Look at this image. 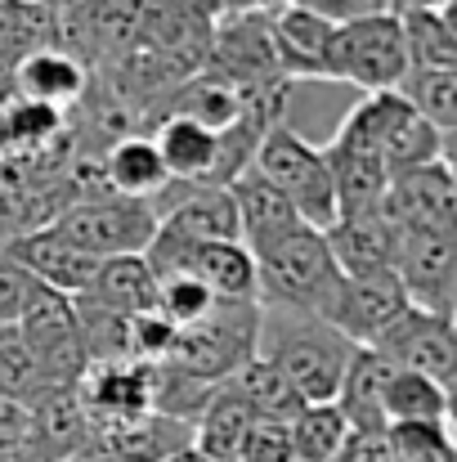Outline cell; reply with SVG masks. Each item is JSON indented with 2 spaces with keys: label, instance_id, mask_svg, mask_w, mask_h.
<instances>
[{
  "label": "cell",
  "instance_id": "6da1fadb",
  "mask_svg": "<svg viewBox=\"0 0 457 462\" xmlns=\"http://www.w3.org/2000/svg\"><path fill=\"white\" fill-rule=\"evenodd\" d=\"M354 341L341 337L323 314L292 306H260L256 355L283 368V377L301 391L305 404H336L341 377L354 359Z\"/></svg>",
  "mask_w": 457,
  "mask_h": 462
},
{
  "label": "cell",
  "instance_id": "7a4b0ae2",
  "mask_svg": "<svg viewBox=\"0 0 457 462\" xmlns=\"http://www.w3.org/2000/svg\"><path fill=\"white\" fill-rule=\"evenodd\" d=\"M256 261V301L260 306H292L323 314L341 288V270L332 261L327 234L314 225H297L260 247H251Z\"/></svg>",
  "mask_w": 457,
  "mask_h": 462
},
{
  "label": "cell",
  "instance_id": "3957f363",
  "mask_svg": "<svg viewBox=\"0 0 457 462\" xmlns=\"http://www.w3.org/2000/svg\"><path fill=\"white\" fill-rule=\"evenodd\" d=\"M332 140H345L363 153H372L390 175L440 162V131L399 95V90H372L363 95Z\"/></svg>",
  "mask_w": 457,
  "mask_h": 462
},
{
  "label": "cell",
  "instance_id": "277c9868",
  "mask_svg": "<svg viewBox=\"0 0 457 462\" xmlns=\"http://www.w3.org/2000/svg\"><path fill=\"white\" fill-rule=\"evenodd\" d=\"M256 323H260V301H215L206 319L175 328L170 355L161 364L220 386L256 355Z\"/></svg>",
  "mask_w": 457,
  "mask_h": 462
},
{
  "label": "cell",
  "instance_id": "5b68a950",
  "mask_svg": "<svg viewBox=\"0 0 457 462\" xmlns=\"http://www.w3.org/2000/svg\"><path fill=\"white\" fill-rule=\"evenodd\" d=\"M251 171L265 175L301 216L305 225L327 229L336 220V184H332V166L318 144H309L301 131H292L288 122L270 126L260 149L251 157Z\"/></svg>",
  "mask_w": 457,
  "mask_h": 462
},
{
  "label": "cell",
  "instance_id": "8992f818",
  "mask_svg": "<svg viewBox=\"0 0 457 462\" xmlns=\"http://www.w3.org/2000/svg\"><path fill=\"white\" fill-rule=\"evenodd\" d=\"M50 225L68 243L90 252L95 261L144 256V247L157 234V207L144 198H122V193H81L68 207H59Z\"/></svg>",
  "mask_w": 457,
  "mask_h": 462
},
{
  "label": "cell",
  "instance_id": "52a82bcc",
  "mask_svg": "<svg viewBox=\"0 0 457 462\" xmlns=\"http://www.w3.org/2000/svg\"><path fill=\"white\" fill-rule=\"evenodd\" d=\"M404 77H408V41H404L399 9L377 18H354L332 32L327 81L372 95V90H399Z\"/></svg>",
  "mask_w": 457,
  "mask_h": 462
},
{
  "label": "cell",
  "instance_id": "ba28073f",
  "mask_svg": "<svg viewBox=\"0 0 457 462\" xmlns=\"http://www.w3.org/2000/svg\"><path fill=\"white\" fill-rule=\"evenodd\" d=\"M18 328H23V337H27V346H32L50 386H77L90 373L95 359H90V346H86L72 297L41 288L32 297V306L18 314Z\"/></svg>",
  "mask_w": 457,
  "mask_h": 462
},
{
  "label": "cell",
  "instance_id": "9c48e42d",
  "mask_svg": "<svg viewBox=\"0 0 457 462\" xmlns=\"http://www.w3.org/2000/svg\"><path fill=\"white\" fill-rule=\"evenodd\" d=\"M395 279L408 301L435 314H453L457 225L449 229H395Z\"/></svg>",
  "mask_w": 457,
  "mask_h": 462
},
{
  "label": "cell",
  "instance_id": "30bf717a",
  "mask_svg": "<svg viewBox=\"0 0 457 462\" xmlns=\"http://www.w3.org/2000/svg\"><path fill=\"white\" fill-rule=\"evenodd\" d=\"M372 350L386 355L395 368H413L435 382H449L457 377V314L408 306L372 341Z\"/></svg>",
  "mask_w": 457,
  "mask_h": 462
},
{
  "label": "cell",
  "instance_id": "8fae6325",
  "mask_svg": "<svg viewBox=\"0 0 457 462\" xmlns=\"http://www.w3.org/2000/svg\"><path fill=\"white\" fill-rule=\"evenodd\" d=\"M0 252L9 261H18L41 288L63 292V297H86L90 283H95V274H99V261L90 252H81L77 243H68L54 225L23 229V234L5 238Z\"/></svg>",
  "mask_w": 457,
  "mask_h": 462
},
{
  "label": "cell",
  "instance_id": "7c38bea8",
  "mask_svg": "<svg viewBox=\"0 0 457 462\" xmlns=\"http://www.w3.org/2000/svg\"><path fill=\"white\" fill-rule=\"evenodd\" d=\"M408 306H413V301H408L404 283L395 279V270H386V274H363V279L341 274V288H336L332 306L323 310V319H327L341 337H350L354 346H372Z\"/></svg>",
  "mask_w": 457,
  "mask_h": 462
},
{
  "label": "cell",
  "instance_id": "4fadbf2b",
  "mask_svg": "<svg viewBox=\"0 0 457 462\" xmlns=\"http://www.w3.org/2000/svg\"><path fill=\"white\" fill-rule=\"evenodd\" d=\"M381 216L395 229H449V225H457V184L449 162L440 157V162L390 175L386 198H381Z\"/></svg>",
  "mask_w": 457,
  "mask_h": 462
},
{
  "label": "cell",
  "instance_id": "5bb4252c",
  "mask_svg": "<svg viewBox=\"0 0 457 462\" xmlns=\"http://www.w3.org/2000/svg\"><path fill=\"white\" fill-rule=\"evenodd\" d=\"M220 18V0H140V45L170 63L202 59Z\"/></svg>",
  "mask_w": 457,
  "mask_h": 462
},
{
  "label": "cell",
  "instance_id": "9a60e30c",
  "mask_svg": "<svg viewBox=\"0 0 457 462\" xmlns=\"http://www.w3.org/2000/svg\"><path fill=\"white\" fill-rule=\"evenodd\" d=\"M27 409H32V449L41 454V462L95 449V418L86 413L77 386H50Z\"/></svg>",
  "mask_w": 457,
  "mask_h": 462
},
{
  "label": "cell",
  "instance_id": "2e32d148",
  "mask_svg": "<svg viewBox=\"0 0 457 462\" xmlns=\"http://www.w3.org/2000/svg\"><path fill=\"white\" fill-rule=\"evenodd\" d=\"M179 189H184L179 198H170L166 207H157V225L161 229L184 234V238H202V243L242 238L238 202H233L229 184H179Z\"/></svg>",
  "mask_w": 457,
  "mask_h": 462
},
{
  "label": "cell",
  "instance_id": "e0dca14e",
  "mask_svg": "<svg viewBox=\"0 0 457 462\" xmlns=\"http://www.w3.org/2000/svg\"><path fill=\"white\" fill-rule=\"evenodd\" d=\"M270 32L279 45V63L288 81H327V45H332V23L318 18L305 5H283L270 14Z\"/></svg>",
  "mask_w": 457,
  "mask_h": 462
},
{
  "label": "cell",
  "instance_id": "ac0fdd59",
  "mask_svg": "<svg viewBox=\"0 0 457 462\" xmlns=\"http://www.w3.org/2000/svg\"><path fill=\"white\" fill-rule=\"evenodd\" d=\"M14 90H18V99L50 104V108L63 113V108L86 99L90 68L77 54H68L63 45H50V50H36V54L14 63Z\"/></svg>",
  "mask_w": 457,
  "mask_h": 462
},
{
  "label": "cell",
  "instance_id": "d6986e66",
  "mask_svg": "<svg viewBox=\"0 0 457 462\" xmlns=\"http://www.w3.org/2000/svg\"><path fill=\"white\" fill-rule=\"evenodd\" d=\"M327 247L341 274L363 279V274H386L395 265V225L381 211L368 216H336L327 229Z\"/></svg>",
  "mask_w": 457,
  "mask_h": 462
},
{
  "label": "cell",
  "instance_id": "ffe728a7",
  "mask_svg": "<svg viewBox=\"0 0 457 462\" xmlns=\"http://www.w3.org/2000/svg\"><path fill=\"white\" fill-rule=\"evenodd\" d=\"M157 153L166 162L170 180L179 184H215V157H220V131L193 122V117H179V113H166L157 122V135H152Z\"/></svg>",
  "mask_w": 457,
  "mask_h": 462
},
{
  "label": "cell",
  "instance_id": "44dd1931",
  "mask_svg": "<svg viewBox=\"0 0 457 462\" xmlns=\"http://www.w3.org/2000/svg\"><path fill=\"white\" fill-rule=\"evenodd\" d=\"M99 171H104V189L108 193L144 198V202L161 198L175 184L161 153H157V144H152V135H122V140H113L104 162H99Z\"/></svg>",
  "mask_w": 457,
  "mask_h": 462
},
{
  "label": "cell",
  "instance_id": "7402d4cb",
  "mask_svg": "<svg viewBox=\"0 0 457 462\" xmlns=\"http://www.w3.org/2000/svg\"><path fill=\"white\" fill-rule=\"evenodd\" d=\"M229 193L238 202V225H242L247 252L260 247V243H270V238H279V234H288V229H297V225H305L301 216H297V207L265 175H256L251 166L229 180Z\"/></svg>",
  "mask_w": 457,
  "mask_h": 462
},
{
  "label": "cell",
  "instance_id": "603a6c76",
  "mask_svg": "<svg viewBox=\"0 0 457 462\" xmlns=\"http://www.w3.org/2000/svg\"><path fill=\"white\" fill-rule=\"evenodd\" d=\"M251 418L256 413L247 409V400L229 382H220L211 391V400L202 404V413L193 418V454L206 462H238V449H242V436H247Z\"/></svg>",
  "mask_w": 457,
  "mask_h": 462
},
{
  "label": "cell",
  "instance_id": "cb8c5ba5",
  "mask_svg": "<svg viewBox=\"0 0 457 462\" xmlns=\"http://www.w3.org/2000/svg\"><path fill=\"white\" fill-rule=\"evenodd\" d=\"M390 359L377 355L372 346H359L345 377H341V391H336V409L345 413L350 431H381L386 427V409H381V395H386V377H390Z\"/></svg>",
  "mask_w": 457,
  "mask_h": 462
},
{
  "label": "cell",
  "instance_id": "d4e9b609",
  "mask_svg": "<svg viewBox=\"0 0 457 462\" xmlns=\"http://www.w3.org/2000/svg\"><path fill=\"white\" fill-rule=\"evenodd\" d=\"M247 95L251 90H242V86H233L229 77H220V72H193V77H184L175 90H170V113H179V117H193V122H202V126H211V131H229L242 113H247Z\"/></svg>",
  "mask_w": 457,
  "mask_h": 462
},
{
  "label": "cell",
  "instance_id": "484cf974",
  "mask_svg": "<svg viewBox=\"0 0 457 462\" xmlns=\"http://www.w3.org/2000/svg\"><path fill=\"white\" fill-rule=\"evenodd\" d=\"M86 297H95L99 306L122 310V314H149L161 301V283L144 256H113V261H99V274Z\"/></svg>",
  "mask_w": 457,
  "mask_h": 462
},
{
  "label": "cell",
  "instance_id": "4316f807",
  "mask_svg": "<svg viewBox=\"0 0 457 462\" xmlns=\"http://www.w3.org/2000/svg\"><path fill=\"white\" fill-rule=\"evenodd\" d=\"M229 386L247 400V409H251L256 418L292 422V418L305 409L301 391L283 377V368H274V364H270V359H260V355H251V359L229 377Z\"/></svg>",
  "mask_w": 457,
  "mask_h": 462
},
{
  "label": "cell",
  "instance_id": "83f0119b",
  "mask_svg": "<svg viewBox=\"0 0 457 462\" xmlns=\"http://www.w3.org/2000/svg\"><path fill=\"white\" fill-rule=\"evenodd\" d=\"M386 427H404V422H444V382L413 373V368H390L386 377Z\"/></svg>",
  "mask_w": 457,
  "mask_h": 462
},
{
  "label": "cell",
  "instance_id": "f1b7e54d",
  "mask_svg": "<svg viewBox=\"0 0 457 462\" xmlns=\"http://www.w3.org/2000/svg\"><path fill=\"white\" fill-rule=\"evenodd\" d=\"M59 45V18L54 9L36 0H0V59H27L36 50Z\"/></svg>",
  "mask_w": 457,
  "mask_h": 462
},
{
  "label": "cell",
  "instance_id": "f546056e",
  "mask_svg": "<svg viewBox=\"0 0 457 462\" xmlns=\"http://www.w3.org/2000/svg\"><path fill=\"white\" fill-rule=\"evenodd\" d=\"M399 23L408 41V68L457 72V36L444 27L440 9H399Z\"/></svg>",
  "mask_w": 457,
  "mask_h": 462
},
{
  "label": "cell",
  "instance_id": "4dcf8cb0",
  "mask_svg": "<svg viewBox=\"0 0 457 462\" xmlns=\"http://www.w3.org/2000/svg\"><path fill=\"white\" fill-rule=\"evenodd\" d=\"M292 431V454L297 462H332L341 454L345 436H350V422L336 404H305L301 413L288 422Z\"/></svg>",
  "mask_w": 457,
  "mask_h": 462
},
{
  "label": "cell",
  "instance_id": "1f68e13d",
  "mask_svg": "<svg viewBox=\"0 0 457 462\" xmlns=\"http://www.w3.org/2000/svg\"><path fill=\"white\" fill-rule=\"evenodd\" d=\"M41 391H50L27 337L18 323H0V400H23L32 404Z\"/></svg>",
  "mask_w": 457,
  "mask_h": 462
},
{
  "label": "cell",
  "instance_id": "d6a6232c",
  "mask_svg": "<svg viewBox=\"0 0 457 462\" xmlns=\"http://www.w3.org/2000/svg\"><path fill=\"white\" fill-rule=\"evenodd\" d=\"M399 95H404L440 135H453L457 131V72H422V68H408Z\"/></svg>",
  "mask_w": 457,
  "mask_h": 462
},
{
  "label": "cell",
  "instance_id": "836d02e7",
  "mask_svg": "<svg viewBox=\"0 0 457 462\" xmlns=\"http://www.w3.org/2000/svg\"><path fill=\"white\" fill-rule=\"evenodd\" d=\"M390 440L399 449V462H457V445L449 440L444 422H404L390 427Z\"/></svg>",
  "mask_w": 457,
  "mask_h": 462
},
{
  "label": "cell",
  "instance_id": "e575fe53",
  "mask_svg": "<svg viewBox=\"0 0 457 462\" xmlns=\"http://www.w3.org/2000/svg\"><path fill=\"white\" fill-rule=\"evenodd\" d=\"M215 301H220V297H215L206 283H197V279H166L157 310H161L175 328H188V323L206 319V314L215 310Z\"/></svg>",
  "mask_w": 457,
  "mask_h": 462
},
{
  "label": "cell",
  "instance_id": "d590c367",
  "mask_svg": "<svg viewBox=\"0 0 457 462\" xmlns=\"http://www.w3.org/2000/svg\"><path fill=\"white\" fill-rule=\"evenodd\" d=\"M238 462H297L288 422L251 418V427H247V436H242V449H238Z\"/></svg>",
  "mask_w": 457,
  "mask_h": 462
},
{
  "label": "cell",
  "instance_id": "8d00e7d4",
  "mask_svg": "<svg viewBox=\"0 0 457 462\" xmlns=\"http://www.w3.org/2000/svg\"><path fill=\"white\" fill-rule=\"evenodd\" d=\"M41 292V283L0 252V323H18V314L32 306V297Z\"/></svg>",
  "mask_w": 457,
  "mask_h": 462
},
{
  "label": "cell",
  "instance_id": "74e56055",
  "mask_svg": "<svg viewBox=\"0 0 457 462\" xmlns=\"http://www.w3.org/2000/svg\"><path fill=\"white\" fill-rule=\"evenodd\" d=\"M332 462H399V449L390 440V427H381V431H350L341 454Z\"/></svg>",
  "mask_w": 457,
  "mask_h": 462
},
{
  "label": "cell",
  "instance_id": "f35d334b",
  "mask_svg": "<svg viewBox=\"0 0 457 462\" xmlns=\"http://www.w3.org/2000/svg\"><path fill=\"white\" fill-rule=\"evenodd\" d=\"M305 9H314L318 18H327L332 27L354 23V18H377V14H395L399 0H297Z\"/></svg>",
  "mask_w": 457,
  "mask_h": 462
},
{
  "label": "cell",
  "instance_id": "ab89813d",
  "mask_svg": "<svg viewBox=\"0 0 457 462\" xmlns=\"http://www.w3.org/2000/svg\"><path fill=\"white\" fill-rule=\"evenodd\" d=\"M283 5H292V0H220L224 14H274Z\"/></svg>",
  "mask_w": 457,
  "mask_h": 462
},
{
  "label": "cell",
  "instance_id": "60d3db41",
  "mask_svg": "<svg viewBox=\"0 0 457 462\" xmlns=\"http://www.w3.org/2000/svg\"><path fill=\"white\" fill-rule=\"evenodd\" d=\"M444 431H449V440L457 445V377L444 382Z\"/></svg>",
  "mask_w": 457,
  "mask_h": 462
},
{
  "label": "cell",
  "instance_id": "b9f144b4",
  "mask_svg": "<svg viewBox=\"0 0 457 462\" xmlns=\"http://www.w3.org/2000/svg\"><path fill=\"white\" fill-rule=\"evenodd\" d=\"M0 462H41V454L32 445H23V449H0Z\"/></svg>",
  "mask_w": 457,
  "mask_h": 462
},
{
  "label": "cell",
  "instance_id": "7bdbcfd3",
  "mask_svg": "<svg viewBox=\"0 0 457 462\" xmlns=\"http://www.w3.org/2000/svg\"><path fill=\"white\" fill-rule=\"evenodd\" d=\"M59 462H117V458L104 454V449H86V454H72V458H59Z\"/></svg>",
  "mask_w": 457,
  "mask_h": 462
},
{
  "label": "cell",
  "instance_id": "ee69618b",
  "mask_svg": "<svg viewBox=\"0 0 457 462\" xmlns=\"http://www.w3.org/2000/svg\"><path fill=\"white\" fill-rule=\"evenodd\" d=\"M440 18H444V27L457 36V0H444V5H440Z\"/></svg>",
  "mask_w": 457,
  "mask_h": 462
},
{
  "label": "cell",
  "instance_id": "f6af8a7d",
  "mask_svg": "<svg viewBox=\"0 0 457 462\" xmlns=\"http://www.w3.org/2000/svg\"><path fill=\"white\" fill-rule=\"evenodd\" d=\"M444 0H399V9H440Z\"/></svg>",
  "mask_w": 457,
  "mask_h": 462
},
{
  "label": "cell",
  "instance_id": "bcb514c9",
  "mask_svg": "<svg viewBox=\"0 0 457 462\" xmlns=\"http://www.w3.org/2000/svg\"><path fill=\"white\" fill-rule=\"evenodd\" d=\"M36 5H45V9H59V5H63V0H36Z\"/></svg>",
  "mask_w": 457,
  "mask_h": 462
},
{
  "label": "cell",
  "instance_id": "7dc6e473",
  "mask_svg": "<svg viewBox=\"0 0 457 462\" xmlns=\"http://www.w3.org/2000/svg\"><path fill=\"white\" fill-rule=\"evenodd\" d=\"M453 314H457V283H453Z\"/></svg>",
  "mask_w": 457,
  "mask_h": 462
},
{
  "label": "cell",
  "instance_id": "c3c4849f",
  "mask_svg": "<svg viewBox=\"0 0 457 462\" xmlns=\"http://www.w3.org/2000/svg\"><path fill=\"white\" fill-rule=\"evenodd\" d=\"M453 184H457V171H453Z\"/></svg>",
  "mask_w": 457,
  "mask_h": 462
}]
</instances>
